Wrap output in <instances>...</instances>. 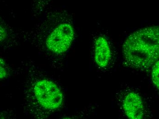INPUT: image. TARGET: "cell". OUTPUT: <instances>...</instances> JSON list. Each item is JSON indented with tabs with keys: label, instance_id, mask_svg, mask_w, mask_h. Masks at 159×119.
Segmentation results:
<instances>
[{
	"label": "cell",
	"instance_id": "5",
	"mask_svg": "<svg viewBox=\"0 0 159 119\" xmlns=\"http://www.w3.org/2000/svg\"><path fill=\"white\" fill-rule=\"evenodd\" d=\"M111 48L107 39L99 36L95 43L94 57L96 63L101 68L107 67L111 59Z\"/></svg>",
	"mask_w": 159,
	"mask_h": 119
},
{
	"label": "cell",
	"instance_id": "3",
	"mask_svg": "<svg viewBox=\"0 0 159 119\" xmlns=\"http://www.w3.org/2000/svg\"><path fill=\"white\" fill-rule=\"evenodd\" d=\"M74 36V29L71 24L61 23L47 35L45 39V46L52 53L62 54L69 49Z\"/></svg>",
	"mask_w": 159,
	"mask_h": 119
},
{
	"label": "cell",
	"instance_id": "7",
	"mask_svg": "<svg viewBox=\"0 0 159 119\" xmlns=\"http://www.w3.org/2000/svg\"><path fill=\"white\" fill-rule=\"evenodd\" d=\"M159 61L156 62L152 66V80L153 84L156 87L159 89Z\"/></svg>",
	"mask_w": 159,
	"mask_h": 119
},
{
	"label": "cell",
	"instance_id": "9",
	"mask_svg": "<svg viewBox=\"0 0 159 119\" xmlns=\"http://www.w3.org/2000/svg\"><path fill=\"white\" fill-rule=\"evenodd\" d=\"M7 31L3 26L0 24V43L2 42L7 36Z\"/></svg>",
	"mask_w": 159,
	"mask_h": 119
},
{
	"label": "cell",
	"instance_id": "6",
	"mask_svg": "<svg viewBox=\"0 0 159 119\" xmlns=\"http://www.w3.org/2000/svg\"><path fill=\"white\" fill-rule=\"evenodd\" d=\"M51 0H32V7L34 12H41L48 7Z\"/></svg>",
	"mask_w": 159,
	"mask_h": 119
},
{
	"label": "cell",
	"instance_id": "4",
	"mask_svg": "<svg viewBox=\"0 0 159 119\" xmlns=\"http://www.w3.org/2000/svg\"><path fill=\"white\" fill-rule=\"evenodd\" d=\"M123 110L129 119H142L144 116V105L142 98L137 93L130 92L123 101Z\"/></svg>",
	"mask_w": 159,
	"mask_h": 119
},
{
	"label": "cell",
	"instance_id": "1",
	"mask_svg": "<svg viewBox=\"0 0 159 119\" xmlns=\"http://www.w3.org/2000/svg\"><path fill=\"white\" fill-rule=\"evenodd\" d=\"M124 59L128 66L145 70L153 66L159 57V28L151 26L133 33L123 45Z\"/></svg>",
	"mask_w": 159,
	"mask_h": 119
},
{
	"label": "cell",
	"instance_id": "8",
	"mask_svg": "<svg viewBox=\"0 0 159 119\" xmlns=\"http://www.w3.org/2000/svg\"><path fill=\"white\" fill-rule=\"evenodd\" d=\"M7 75V71L6 65L4 61L0 58V79L6 78Z\"/></svg>",
	"mask_w": 159,
	"mask_h": 119
},
{
	"label": "cell",
	"instance_id": "2",
	"mask_svg": "<svg viewBox=\"0 0 159 119\" xmlns=\"http://www.w3.org/2000/svg\"><path fill=\"white\" fill-rule=\"evenodd\" d=\"M34 92L38 103L46 110H56L62 103L63 94L52 81L46 79L38 81L34 86Z\"/></svg>",
	"mask_w": 159,
	"mask_h": 119
}]
</instances>
